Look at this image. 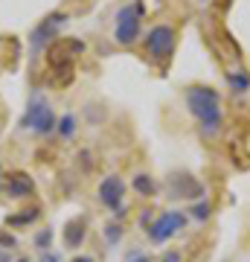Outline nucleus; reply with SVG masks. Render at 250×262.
<instances>
[{"label":"nucleus","instance_id":"obj_1","mask_svg":"<svg viewBox=\"0 0 250 262\" xmlns=\"http://www.w3.org/2000/svg\"><path fill=\"white\" fill-rule=\"evenodd\" d=\"M186 108L192 114L204 134H215L221 128V96L218 91L207 88V84H192L186 91Z\"/></svg>","mask_w":250,"mask_h":262},{"label":"nucleus","instance_id":"obj_2","mask_svg":"<svg viewBox=\"0 0 250 262\" xmlns=\"http://www.w3.org/2000/svg\"><path fill=\"white\" fill-rule=\"evenodd\" d=\"M56 111L50 108V102L44 99V94H32L27 105V114L20 120V128H29L32 134H53L56 131Z\"/></svg>","mask_w":250,"mask_h":262},{"label":"nucleus","instance_id":"obj_3","mask_svg":"<svg viewBox=\"0 0 250 262\" xmlns=\"http://www.w3.org/2000/svg\"><path fill=\"white\" fill-rule=\"evenodd\" d=\"M64 24H67V15L64 12H56V15H47V18L32 29V35H29V53H32V58H38L47 47L56 44L58 29L64 27Z\"/></svg>","mask_w":250,"mask_h":262},{"label":"nucleus","instance_id":"obj_4","mask_svg":"<svg viewBox=\"0 0 250 262\" xmlns=\"http://www.w3.org/2000/svg\"><path fill=\"white\" fill-rule=\"evenodd\" d=\"M143 3H131L117 12V27H113V38L117 44H134L140 35V20H143Z\"/></svg>","mask_w":250,"mask_h":262},{"label":"nucleus","instance_id":"obj_5","mask_svg":"<svg viewBox=\"0 0 250 262\" xmlns=\"http://www.w3.org/2000/svg\"><path fill=\"white\" fill-rule=\"evenodd\" d=\"M186 227V213H180V210H166V213H160L151 225H148V239L154 245H163L166 239H172L175 233H180Z\"/></svg>","mask_w":250,"mask_h":262},{"label":"nucleus","instance_id":"obj_6","mask_svg":"<svg viewBox=\"0 0 250 262\" xmlns=\"http://www.w3.org/2000/svg\"><path fill=\"white\" fill-rule=\"evenodd\" d=\"M166 189H169V198H172V201H180V198H186V201L204 198V184L195 178V175L184 172V169H177V172L169 175V187Z\"/></svg>","mask_w":250,"mask_h":262},{"label":"nucleus","instance_id":"obj_7","mask_svg":"<svg viewBox=\"0 0 250 262\" xmlns=\"http://www.w3.org/2000/svg\"><path fill=\"white\" fill-rule=\"evenodd\" d=\"M146 50L151 58L157 61H166L175 50V29L172 27H151L146 35Z\"/></svg>","mask_w":250,"mask_h":262},{"label":"nucleus","instance_id":"obj_8","mask_svg":"<svg viewBox=\"0 0 250 262\" xmlns=\"http://www.w3.org/2000/svg\"><path fill=\"white\" fill-rule=\"evenodd\" d=\"M122 198H125V181L120 175L102 178V184H99V201H102V207H108V210L117 213L122 207Z\"/></svg>","mask_w":250,"mask_h":262},{"label":"nucleus","instance_id":"obj_9","mask_svg":"<svg viewBox=\"0 0 250 262\" xmlns=\"http://www.w3.org/2000/svg\"><path fill=\"white\" fill-rule=\"evenodd\" d=\"M79 53H84V41H79V38L56 41V44L50 47V61H53V67H70L73 56H79Z\"/></svg>","mask_w":250,"mask_h":262},{"label":"nucleus","instance_id":"obj_10","mask_svg":"<svg viewBox=\"0 0 250 262\" xmlns=\"http://www.w3.org/2000/svg\"><path fill=\"white\" fill-rule=\"evenodd\" d=\"M84 236H87V219H70L64 225V248L67 251H79L84 242Z\"/></svg>","mask_w":250,"mask_h":262},{"label":"nucleus","instance_id":"obj_11","mask_svg":"<svg viewBox=\"0 0 250 262\" xmlns=\"http://www.w3.org/2000/svg\"><path fill=\"white\" fill-rule=\"evenodd\" d=\"M32 189H35V184H32V178L27 172H9V181H6L9 198H27L32 195Z\"/></svg>","mask_w":250,"mask_h":262},{"label":"nucleus","instance_id":"obj_12","mask_svg":"<svg viewBox=\"0 0 250 262\" xmlns=\"http://www.w3.org/2000/svg\"><path fill=\"white\" fill-rule=\"evenodd\" d=\"M73 131H76V117L73 114H61L56 122V134L61 137V140H70L73 137Z\"/></svg>","mask_w":250,"mask_h":262},{"label":"nucleus","instance_id":"obj_13","mask_svg":"<svg viewBox=\"0 0 250 262\" xmlns=\"http://www.w3.org/2000/svg\"><path fill=\"white\" fill-rule=\"evenodd\" d=\"M131 184H134V189H137L140 195H157V184H154V178H151V175H143V172H140Z\"/></svg>","mask_w":250,"mask_h":262},{"label":"nucleus","instance_id":"obj_14","mask_svg":"<svg viewBox=\"0 0 250 262\" xmlns=\"http://www.w3.org/2000/svg\"><path fill=\"white\" fill-rule=\"evenodd\" d=\"M227 84H230L236 94H244L250 88V76L247 73H227Z\"/></svg>","mask_w":250,"mask_h":262},{"label":"nucleus","instance_id":"obj_15","mask_svg":"<svg viewBox=\"0 0 250 262\" xmlns=\"http://www.w3.org/2000/svg\"><path fill=\"white\" fill-rule=\"evenodd\" d=\"M189 213H192V219L198 222V225H201V222H207V219H210V201H207V198L192 201V210H189Z\"/></svg>","mask_w":250,"mask_h":262},{"label":"nucleus","instance_id":"obj_16","mask_svg":"<svg viewBox=\"0 0 250 262\" xmlns=\"http://www.w3.org/2000/svg\"><path fill=\"white\" fill-rule=\"evenodd\" d=\"M38 215H41V210H27V213L9 215V227H24V225H29V222H35Z\"/></svg>","mask_w":250,"mask_h":262},{"label":"nucleus","instance_id":"obj_17","mask_svg":"<svg viewBox=\"0 0 250 262\" xmlns=\"http://www.w3.org/2000/svg\"><path fill=\"white\" fill-rule=\"evenodd\" d=\"M105 236H108V242H111V245H117V242H120V236H122L120 225H117V222H113V225H108V227H105Z\"/></svg>","mask_w":250,"mask_h":262},{"label":"nucleus","instance_id":"obj_18","mask_svg":"<svg viewBox=\"0 0 250 262\" xmlns=\"http://www.w3.org/2000/svg\"><path fill=\"white\" fill-rule=\"evenodd\" d=\"M50 239H53V230H41V233L32 239L35 242V248H41V251H47V245H50Z\"/></svg>","mask_w":250,"mask_h":262},{"label":"nucleus","instance_id":"obj_19","mask_svg":"<svg viewBox=\"0 0 250 262\" xmlns=\"http://www.w3.org/2000/svg\"><path fill=\"white\" fill-rule=\"evenodd\" d=\"M122 262H151V256H146L143 251H128Z\"/></svg>","mask_w":250,"mask_h":262},{"label":"nucleus","instance_id":"obj_20","mask_svg":"<svg viewBox=\"0 0 250 262\" xmlns=\"http://www.w3.org/2000/svg\"><path fill=\"white\" fill-rule=\"evenodd\" d=\"M38 262H61V253L58 251H41L38 253Z\"/></svg>","mask_w":250,"mask_h":262},{"label":"nucleus","instance_id":"obj_21","mask_svg":"<svg viewBox=\"0 0 250 262\" xmlns=\"http://www.w3.org/2000/svg\"><path fill=\"white\" fill-rule=\"evenodd\" d=\"M0 248H3V251H9V248H15V236H9V233H0Z\"/></svg>","mask_w":250,"mask_h":262},{"label":"nucleus","instance_id":"obj_22","mask_svg":"<svg viewBox=\"0 0 250 262\" xmlns=\"http://www.w3.org/2000/svg\"><path fill=\"white\" fill-rule=\"evenodd\" d=\"M160 262H180V253L177 251H169V253H163V259Z\"/></svg>","mask_w":250,"mask_h":262},{"label":"nucleus","instance_id":"obj_23","mask_svg":"<svg viewBox=\"0 0 250 262\" xmlns=\"http://www.w3.org/2000/svg\"><path fill=\"white\" fill-rule=\"evenodd\" d=\"M0 262H9V251H3V248H0Z\"/></svg>","mask_w":250,"mask_h":262},{"label":"nucleus","instance_id":"obj_24","mask_svg":"<svg viewBox=\"0 0 250 262\" xmlns=\"http://www.w3.org/2000/svg\"><path fill=\"white\" fill-rule=\"evenodd\" d=\"M70 262H93L90 256H76V259H70Z\"/></svg>","mask_w":250,"mask_h":262},{"label":"nucleus","instance_id":"obj_25","mask_svg":"<svg viewBox=\"0 0 250 262\" xmlns=\"http://www.w3.org/2000/svg\"><path fill=\"white\" fill-rule=\"evenodd\" d=\"M18 262H29V259H27V256H20V259H18Z\"/></svg>","mask_w":250,"mask_h":262},{"label":"nucleus","instance_id":"obj_26","mask_svg":"<svg viewBox=\"0 0 250 262\" xmlns=\"http://www.w3.org/2000/svg\"><path fill=\"white\" fill-rule=\"evenodd\" d=\"M0 187H3V181H0Z\"/></svg>","mask_w":250,"mask_h":262},{"label":"nucleus","instance_id":"obj_27","mask_svg":"<svg viewBox=\"0 0 250 262\" xmlns=\"http://www.w3.org/2000/svg\"><path fill=\"white\" fill-rule=\"evenodd\" d=\"M224 262H227V259H224Z\"/></svg>","mask_w":250,"mask_h":262}]
</instances>
